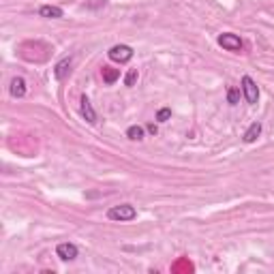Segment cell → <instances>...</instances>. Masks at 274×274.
Masks as SVG:
<instances>
[{
    "instance_id": "6da1fadb",
    "label": "cell",
    "mask_w": 274,
    "mask_h": 274,
    "mask_svg": "<svg viewBox=\"0 0 274 274\" xmlns=\"http://www.w3.org/2000/svg\"><path fill=\"white\" fill-rule=\"evenodd\" d=\"M137 217V210L131 204H120V206H112L107 210V219L109 221H118V223H127Z\"/></svg>"
},
{
    "instance_id": "7a4b0ae2",
    "label": "cell",
    "mask_w": 274,
    "mask_h": 274,
    "mask_svg": "<svg viewBox=\"0 0 274 274\" xmlns=\"http://www.w3.org/2000/svg\"><path fill=\"white\" fill-rule=\"evenodd\" d=\"M219 45L227 51H233V54L242 51V39L238 35H231V32H223V35L219 37Z\"/></svg>"
},
{
    "instance_id": "3957f363",
    "label": "cell",
    "mask_w": 274,
    "mask_h": 274,
    "mask_svg": "<svg viewBox=\"0 0 274 274\" xmlns=\"http://www.w3.org/2000/svg\"><path fill=\"white\" fill-rule=\"evenodd\" d=\"M107 56H109V60H114V62H129L133 58V47H129V45H114L112 49L107 51Z\"/></svg>"
},
{
    "instance_id": "277c9868",
    "label": "cell",
    "mask_w": 274,
    "mask_h": 274,
    "mask_svg": "<svg viewBox=\"0 0 274 274\" xmlns=\"http://www.w3.org/2000/svg\"><path fill=\"white\" fill-rule=\"evenodd\" d=\"M242 94H244L246 103H251V105H255V103L259 101V88L249 75L242 77Z\"/></svg>"
},
{
    "instance_id": "5b68a950",
    "label": "cell",
    "mask_w": 274,
    "mask_h": 274,
    "mask_svg": "<svg viewBox=\"0 0 274 274\" xmlns=\"http://www.w3.org/2000/svg\"><path fill=\"white\" fill-rule=\"evenodd\" d=\"M56 255L62 259V262H73L80 255V249L73 244V242H60L56 246Z\"/></svg>"
},
{
    "instance_id": "8992f818",
    "label": "cell",
    "mask_w": 274,
    "mask_h": 274,
    "mask_svg": "<svg viewBox=\"0 0 274 274\" xmlns=\"http://www.w3.org/2000/svg\"><path fill=\"white\" fill-rule=\"evenodd\" d=\"M71 67H73V58H71V56L58 60L56 67H54V77H56V80H64V77L71 73Z\"/></svg>"
},
{
    "instance_id": "52a82bcc",
    "label": "cell",
    "mask_w": 274,
    "mask_h": 274,
    "mask_svg": "<svg viewBox=\"0 0 274 274\" xmlns=\"http://www.w3.org/2000/svg\"><path fill=\"white\" fill-rule=\"evenodd\" d=\"M26 90H28V88H26V80H24V77H13L11 86H9V92H11L13 99H24Z\"/></svg>"
},
{
    "instance_id": "ba28073f",
    "label": "cell",
    "mask_w": 274,
    "mask_h": 274,
    "mask_svg": "<svg viewBox=\"0 0 274 274\" xmlns=\"http://www.w3.org/2000/svg\"><path fill=\"white\" fill-rule=\"evenodd\" d=\"M82 116H84V120H86L88 122V125H94V122H96V112H94V107H92V103H90V99H88V96L86 94H84L82 96Z\"/></svg>"
},
{
    "instance_id": "9c48e42d",
    "label": "cell",
    "mask_w": 274,
    "mask_h": 274,
    "mask_svg": "<svg viewBox=\"0 0 274 274\" xmlns=\"http://www.w3.org/2000/svg\"><path fill=\"white\" fill-rule=\"evenodd\" d=\"M39 15L45 17V19H60L64 15V11L56 4H43L41 9H39Z\"/></svg>"
},
{
    "instance_id": "30bf717a",
    "label": "cell",
    "mask_w": 274,
    "mask_h": 274,
    "mask_svg": "<svg viewBox=\"0 0 274 274\" xmlns=\"http://www.w3.org/2000/svg\"><path fill=\"white\" fill-rule=\"evenodd\" d=\"M259 135H262V122H253V125L246 129V133H244L242 139H244L246 143H253V141H257Z\"/></svg>"
},
{
    "instance_id": "8fae6325",
    "label": "cell",
    "mask_w": 274,
    "mask_h": 274,
    "mask_svg": "<svg viewBox=\"0 0 274 274\" xmlns=\"http://www.w3.org/2000/svg\"><path fill=\"white\" fill-rule=\"evenodd\" d=\"M101 75H103V82L112 86V84L120 77V71H118V69H112V67H103V69H101Z\"/></svg>"
},
{
    "instance_id": "7c38bea8",
    "label": "cell",
    "mask_w": 274,
    "mask_h": 274,
    "mask_svg": "<svg viewBox=\"0 0 274 274\" xmlns=\"http://www.w3.org/2000/svg\"><path fill=\"white\" fill-rule=\"evenodd\" d=\"M127 137H129L131 141H141V139H143V127H137V125L129 127V129H127Z\"/></svg>"
},
{
    "instance_id": "4fadbf2b",
    "label": "cell",
    "mask_w": 274,
    "mask_h": 274,
    "mask_svg": "<svg viewBox=\"0 0 274 274\" xmlns=\"http://www.w3.org/2000/svg\"><path fill=\"white\" fill-rule=\"evenodd\" d=\"M227 103H229V105H238V103H240V90L238 88L227 90Z\"/></svg>"
},
{
    "instance_id": "5bb4252c",
    "label": "cell",
    "mask_w": 274,
    "mask_h": 274,
    "mask_svg": "<svg viewBox=\"0 0 274 274\" xmlns=\"http://www.w3.org/2000/svg\"><path fill=\"white\" fill-rule=\"evenodd\" d=\"M169 118H172V109L169 107H163L156 112V122H167Z\"/></svg>"
},
{
    "instance_id": "9a60e30c",
    "label": "cell",
    "mask_w": 274,
    "mask_h": 274,
    "mask_svg": "<svg viewBox=\"0 0 274 274\" xmlns=\"http://www.w3.org/2000/svg\"><path fill=\"white\" fill-rule=\"evenodd\" d=\"M135 82H137V71H135V69H131V71L127 73V77H125V84H127V86H133Z\"/></svg>"
},
{
    "instance_id": "2e32d148",
    "label": "cell",
    "mask_w": 274,
    "mask_h": 274,
    "mask_svg": "<svg viewBox=\"0 0 274 274\" xmlns=\"http://www.w3.org/2000/svg\"><path fill=\"white\" fill-rule=\"evenodd\" d=\"M146 129H148V133H150V135H156V133H159V127H156L154 122H150V125H148Z\"/></svg>"
}]
</instances>
